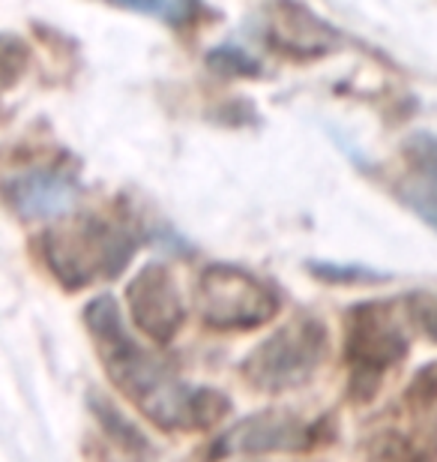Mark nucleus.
<instances>
[{
  "instance_id": "1",
  "label": "nucleus",
  "mask_w": 437,
  "mask_h": 462,
  "mask_svg": "<svg viewBox=\"0 0 437 462\" xmlns=\"http://www.w3.org/2000/svg\"><path fill=\"white\" fill-rule=\"evenodd\" d=\"M85 319L111 382L159 430H204L228 411V400L219 391L183 384L150 355H144L129 339L120 321V307L111 294L90 300Z\"/></svg>"
},
{
  "instance_id": "2",
  "label": "nucleus",
  "mask_w": 437,
  "mask_h": 462,
  "mask_svg": "<svg viewBox=\"0 0 437 462\" xmlns=\"http://www.w3.org/2000/svg\"><path fill=\"white\" fill-rule=\"evenodd\" d=\"M132 249L135 246L126 231L90 217L72 226L51 228L42 237L45 264L67 289H85L93 280L123 271L132 258Z\"/></svg>"
},
{
  "instance_id": "3",
  "label": "nucleus",
  "mask_w": 437,
  "mask_h": 462,
  "mask_svg": "<svg viewBox=\"0 0 437 462\" xmlns=\"http://www.w3.org/2000/svg\"><path fill=\"white\" fill-rule=\"evenodd\" d=\"M327 343V328L318 319H294L243 360V378L264 393L303 387L323 364Z\"/></svg>"
},
{
  "instance_id": "4",
  "label": "nucleus",
  "mask_w": 437,
  "mask_h": 462,
  "mask_svg": "<svg viewBox=\"0 0 437 462\" xmlns=\"http://www.w3.org/2000/svg\"><path fill=\"white\" fill-rule=\"evenodd\" d=\"M195 307L204 325L216 330H252L278 312L276 294L237 267H207L195 285Z\"/></svg>"
},
{
  "instance_id": "5",
  "label": "nucleus",
  "mask_w": 437,
  "mask_h": 462,
  "mask_svg": "<svg viewBox=\"0 0 437 462\" xmlns=\"http://www.w3.org/2000/svg\"><path fill=\"white\" fill-rule=\"evenodd\" d=\"M126 303L135 325L153 343H171L177 330L183 328V298L177 291L174 276L162 264H147L144 271L135 273V280L126 285Z\"/></svg>"
},
{
  "instance_id": "6",
  "label": "nucleus",
  "mask_w": 437,
  "mask_h": 462,
  "mask_svg": "<svg viewBox=\"0 0 437 462\" xmlns=\"http://www.w3.org/2000/svg\"><path fill=\"white\" fill-rule=\"evenodd\" d=\"M407 355V337L396 319L389 316L387 307L380 303H366V307L351 312L348 328V360L353 369L366 373H384L396 366Z\"/></svg>"
},
{
  "instance_id": "7",
  "label": "nucleus",
  "mask_w": 437,
  "mask_h": 462,
  "mask_svg": "<svg viewBox=\"0 0 437 462\" xmlns=\"http://www.w3.org/2000/svg\"><path fill=\"white\" fill-rule=\"evenodd\" d=\"M309 445V432L296 418L278 411H261L231 427L219 445L216 457H249V454H276V450H303Z\"/></svg>"
},
{
  "instance_id": "8",
  "label": "nucleus",
  "mask_w": 437,
  "mask_h": 462,
  "mask_svg": "<svg viewBox=\"0 0 437 462\" xmlns=\"http://www.w3.org/2000/svg\"><path fill=\"white\" fill-rule=\"evenodd\" d=\"M9 208L27 219H58L76 208L78 189L54 171H22L6 183Z\"/></svg>"
},
{
  "instance_id": "9",
  "label": "nucleus",
  "mask_w": 437,
  "mask_h": 462,
  "mask_svg": "<svg viewBox=\"0 0 437 462\" xmlns=\"http://www.w3.org/2000/svg\"><path fill=\"white\" fill-rule=\"evenodd\" d=\"M267 27L269 40L296 58H314V54H323L336 45L330 27L294 0H276L267 13Z\"/></svg>"
},
{
  "instance_id": "10",
  "label": "nucleus",
  "mask_w": 437,
  "mask_h": 462,
  "mask_svg": "<svg viewBox=\"0 0 437 462\" xmlns=\"http://www.w3.org/2000/svg\"><path fill=\"white\" fill-rule=\"evenodd\" d=\"M108 4L162 18V22H171V24H183L195 9V0H108Z\"/></svg>"
},
{
  "instance_id": "11",
  "label": "nucleus",
  "mask_w": 437,
  "mask_h": 462,
  "mask_svg": "<svg viewBox=\"0 0 437 462\" xmlns=\"http://www.w3.org/2000/svg\"><path fill=\"white\" fill-rule=\"evenodd\" d=\"M411 402H414L416 411L429 414V418L437 423V366L425 369V373L414 382Z\"/></svg>"
},
{
  "instance_id": "12",
  "label": "nucleus",
  "mask_w": 437,
  "mask_h": 462,
  "mask_svg": "<svg viewBox=\"0 0 437 462\" xmlns=\"http://www.w3.org/2000/svg\"><path fill=\"white\" fill-rule=\"evenodd\" d=\"M407 156L429 180H437V135H416L407 144Z\"/></svg>"
},
{
  "instance_id": "13",
  "label": "nucleus",
  "mask_w": 437,
  "mask_h": 462,
  "mask_svg": "<svg viewBox=\"0 0 437 462\" xmlns=\"http://www.w3.org/2000/svg\"><path fill=\"white\" fill-rule=\"evenodd\" d=\"M407 201H411L414 210L423 219H429L432 226H437V180L411 187V189H407Z\"/></svg>"
},
{
  "instance_id": "14",
  "label": "nucleus",
  "mask_w": 437,
  "mask_h": 462,
  "mask_svg": "<svg viewBox=\"0 0 437 462\" xmlns=\"http://www.w3.org/2000/svg\"><path fill=\"white\" fill-rule=\"evenodd\" d=\"M414 310V319L420 321V328L429 334L432 339H437V298H432V294H423V298H416L411 303Z\"/></svg>"
}]
</instances>
